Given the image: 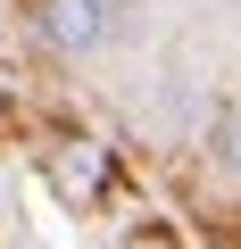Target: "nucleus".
Wrapping results in <instances>:
<instances>
[{
    "instance_id": "nucleus-3",
    "label": "nucleus",
    "mask_w": 241,
    "mask_h": 249,
    "mask_svg": "<svg viewBox=\"0 0 241 249\" xmlns=\"http://www.w3.org/2000/svg\"><path fill=\"white\" fill-rule=\"evenodd\" d=\"M216 158H224V175H241V108L216 124Z\"/></svg>"
},
{
    "instance_id": "nucleus-2",
    "label": "nucleus",
    "mask_w": 241,
    "mask_h": 249,
    "mask_svg": "<svg viewBox=\"0 0 241 249\" xmlns=\"http://www.w3.org/2000/svg\"><path fill=\"white\" fill-rule=\"evenodd\" d=\"M58 191L92 199V191H100V150H67V158H58Z\"/></svg>"
},
{
    "instance_id": "nucleus-1",
    "label": "nucleus",
    "mask_w": 241,
    "mask_h": 249,
    "mask_svg": "<svg viewBox=\"0 0 241 249\" xmlns=\"http://www.w3.org/2000/svg\"><path fill=\"white\" fill-rule=\"evenodd\" d=\"M116 17H125V0H42V9H34L42 42H50L58 58H92V50H108V42H116Z\"/></svg>"
}]
</instances>
